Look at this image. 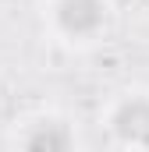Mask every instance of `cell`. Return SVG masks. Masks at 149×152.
I'll return each instance as SVG.
<instances>
[{
	"mask_svg": "<svg viewBox=\"0 0 149 152\" xmlns=\"http://www.w3.org/2000/svg\"><path fill=\"white\" fill-rule=\"evenodd\" d=\"M25 152H71V131L57 120H43L39 127L29 131Z\"/></svg>",
	"mask_w": 149,
	"mask_h": 152,
	"instance_id": "obj_3",
	"label": "cell"
},
{
	"mask_svg": "<svg viewBox=\"0 0 149 152\" xmlns=\"http://www.w3.org/2000/svg\"><path fill=\"white\" fill-rule=\"evenodd\" d=\"M103 14H107L103 0H60L57 7V21L71 36H92L103 25Z\"/></svg>",
	"mask_w": 149,
	"mask_h": 152,
	"instance_id": "obj_1",
	"label": "cell"
},
{
	"mask_svg": "<svg viewBox=\"0 0 149 152\" xmlns=\"http://www.w3.org/2000/svg\"><path fill=\"white\" fill-rule=\"evenodd\" d=\"M114 131L131 142V145H149V99H128L114 113Z\"/></svg>",
	"mask_w": 149,
	"mask_h": 152,
	"instance_id": "obj_2",
	"label": "cell"
}]
</instances>
